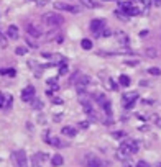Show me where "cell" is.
<instances>
[{"label": "cell", "instance_id": "cell-21", "mask_svg": "<svg viewBox=\"0 0 161 167\" xmlns=\"http://www.w3.org/2000/svg\"><path fill=\"white\" fill-rule=\"evenodd\" d=\"M0 74H3V75H10V77H15V74H17V72H15V69H2V71H0Z\"/></svg>", "mask_w": 161, "mask_h": 167}, {"label": "cell", "instance_id": "cell-11", "mask_svg": "<svg viewBox=\"0 0 161 167\" xmlns=\"http://www.w3.org/2000/svg\"><path fill=\"white\" fill-rule=\"evenodd\" d=\"M115 36H117V39H118V43L122 44V46H127L128 44V36L123 33V31H117Z\"/></svg>", "mask_w": 161, "mask_h": 167}, {"label": "cell", "instance_id": "cell-19", "mask_svg": "<svg viewBox=\"0 0 161 167\" xmlns=\"http://www.w3.org/2000/svg\"><path fill=\"white\" fill-rule=\"evenodd\" d=\"M80 46H82V49H92V41L91 39H82V41H80Z\"/></svg>", "mask_w": 161, "mask_h": 167}, {"label": "cell", "instance_id": "cell-6", "mask_svg": "<svg viewBox=\"0 0 161 167\" xmlns=\"http://www.w3.org/2000/svg\"><path fill=\"white\" fill-rule=\"evenodd\" d=\"M15 159H17L18 167H28V157H26V152L23 149L15 151Z\"/></svg>", "mask_w": 161, "mask_h": 167}, {"label": "cell", "instance_id": "cell-29", "mask_svg": "<svg viewBox=\"0 0 161 167\" xmlns=\"http://www.w3.org/2000/svg\"><path fill=\"white\" fill-rule=\"evenodd\" d=\"M108 87H110L112 90H118V85H117V84H115V82H114V80H112V79L108 80Z\"/></svg>", "mask_w": 161, "mask_h": 167}, {"label": "cell", "instance_id": "cell-10", "mask_svg": "<svg viewBox=\"0 0 161 167\" xmlns=\"http://www.w3.org/2000/svg\"><path fill=\"white\" fill-rule=\"evenodd\" d=\"M26 30H28V35H31V36H35V38H39V36L43 35V31L39 30L36 25H28L26 26Z\"/></svg>", "mask_w": 161, "mask_h": 167}, {"label": "cell", "instance_id": "cell-20", "mask_svg": "<svg viewBox=\"0 0 161 167\" xmlns=\"http://www.w3.org/2000/svg\"><path fill=\"white\" fill-rule=\"evenodd\" d=\"M102 108H104V112H105V115H108V116L112 115V105H110V102H108V100L102 105Z\"/></svg>", "mask_w": 161, "mask_h": 167}, {"label": "cell", "instance_id": "cell-14", "mask_svg": "<svg viewBox=\"0 0 161 167\" xmlns=\"http://www.w3.org/2000/svg\"><path fill=\"white\" fill-rule=\"evenodd\" d=\"M63 162H64V159L61 154H54L53 157H51V164H53L54 167H59V165H63Z\"/></svg>", "mask_w": 161, "mask_h": 167}, {"label": "cell", "instance_id": "cell-22", "mask_svg": "<svg viewBox=\"0 0 161 167\" xmlns=\"http://www.w3.org/2000/svg\"><path fill=\"white\" fill-rule=\"evenodd\" d=\"M7 44H9V39H7V36L0 31V46L2 48H7Z\"/></svg>", "mask_w": 161, "mask_h": 167}, {"label": "cell", "instance_id": "cell-30", "mask_svg": "<svg viewBox=\"0 0 161 167\" xmlns=\"http://www.w3.org/2000/svg\"><path fill=\"white\" fill-rule=\"evenodd\" d=\"M3 107H5V95L0 92V108H3Z\"/></svg>", "mask_w": 161, "mask_h": 167}, {"label": "cell", "instance_id": "cell-26", "mask_svg": "<svg viewBox=\"0 0 161 167\" xmlns=\"http://www.w3.org/2000/svg\"><path fill=\"white\" fill-rule=\"evenodd\" d=\"M50 144H53V146H56V148H58V146H61V141L58 139V138H50Z\"/></svg>", "mask_w": 161, "mask_h": 167}, {"label": "cell", "instance_id": "cell-35", "mask_svg": "<svg viewBox=\"0 0 161 167\" xmlns=\"http://www.w3.org/2000/svg\"><path fill=\"white\" fill-rule=\"evenodd\" d=\"M125 64H128V66H135V64H138V61H125Z\"/></svg>", "mask_w": 161, "mask_h": 167}, {"label": "cell", "instance_id": "cell-32", "mask_svg": "<svg viewBox=\"0 0 161 167\" xmlns=\"http://www.w3.org/2000/svg\"><path fill=\"white\" fill-rule=\"evenodd\" d=\"M136 167H150V164H148L146 161H140L138 164H136Z\"/></svg>", "mask_w": 161, "mask_h": 167}, {"label": "cell", "instance_id": "cell-38", "mask_svg": "<svg viewBox=\"0 0 161 167\" xmlns=\"http://www.w3.org/2000/svg\"><path fill=\"white\" fill-rule=\"evenodd\" d=\"M155 167H161V162H156V164H155Z\"/></svg>", "mask_w": 161, "mask_h": 167}, {"label": "cell", "instance_id": "cell-13", "mask_svg": "<svg viewBox=\"0 0 161 167\" xmlns=\"http://www.w3.org/2000/svg\"><path fill=\"white\" fill-rule=\"evenodd\" d=\"M7 35H9L10 39H18V28L15 25H10L9 26V31H7Z\"/></svg>", "mask_w": 161, "mask_h": 167}, {"label": "cell", "instance_id": "cell-4", "mask_svg": "<svg viewBox=\"0 0 161 167\" xmlns=\"http://www.w3.org/2000/svg\"><path fill=\"white\" fill-rule=\"evenodd\" d=\"M136 100H138V93H136V92H130V93H125V95H123L122 103H123V107H125L127 110H130V108H133V105L136 103Z\"/></svg>", "mask_w": 161, "mask_h": 167}, {"label": "cell", "instance_id": "cell-25", "mask_svg": "<svg viewBox=\"0 0 161 167\" xmlns=\"http://www.w3.org/2000/svg\"><path fill=\"white\" fill-rule=\"evenodd\" d=\"M26 51H28L26 48H23V46H18V48H17V51H15V52H17L18 56H25V54H26Z\"/></svg>", "mask_w": 161, "mask_h": 167}, {"label": "cell", "instance_id": "cell-1", "mask_svg": "<svg viewBox=\"0 0 161 167\" xmlns=\"http://www.w3.org/2000/svg\"><path fill=\"white\" fill-rule=\"evenodd\" d=\"M43 22H45L48 26H59V25H63L64 18L61 15L54 13V12H48V13L43 15Z\"/></svg>", "mask_w": 161, "mask_h": 167}, {"label": "cell", "instance_id": "cell-18", "mask_svg": "<svg viewBox=\"0 0 161 167\" xmlns=\"http://www.w3.org/2000/svg\"><path fill=\"white\" fill-rule=\"evenodd\" d=\"M118 84L122 85V87H128V85H130V77L128 75H120V79H118Z\"/></svg>", "mask_w": 161, "mask_h": 167}, {"label": "cell", "instance_id": "cell-9", "mask_svg": "<svg viewBox=\"0 0 161 167\" xmlns=\"http://www.w3.org/2000/svg\"><path fill=\"white\" fill-rule=\"evenodd\" d=\"M91 82V79H89V75H79V79L76 80V87L79 89V90H82L84 87H87Z\"/></svg>", "mask_w": 161, "mask_h": 167}, {"label": "cell", "instance_id": "cell-40", "mask_svg": "<svg viewBox=\"0 0 161 167\" xmlns=\"http://www.w3.org/2000/svg\"><path fill=\"white\" fill-rule=\"evenodd\" d=\"M155 2H156V5H158V3H159V0H155Z\"/></svg>", "mask_w": 161, "mask_h": 167}, {"label": "cell", "instance_id": "cell-3", "mask_svg": "<svg viewBox=\"0 0 161 167\" xmlns=\"http://www.w3.org/2000/svg\"><path fill=\"white\" fill-rule=\"evenodd\" d=\"M82 164L87 165V167H102V161H100V159L95 156V154L89 152V154H86V156H84Z\"/></svg>", "mask_w": 161, "mask_h": 167}, {"label": "cell", "instance_id": "cell-15", "mask_svg": "<svg viewBox=\"0 0 161 167\" xmlns=\"http://www.w3.org/2000/svg\"><path fill=\"white\" fill-rule=\"evenodd\" d=\"M80 5H84L86 8H97L99 3L95 0H80Z\"/></svg>", "mask_w": 161, "mask_h": 167}, {"label": "cell", "instance_id": "cell-23", "mask_svg": "<svg viewBox=\"0 0 161 167\" xmlns=\"http://www.w3.org/2000/svg\"><path fill=\"white\" fill-rule=\"evenodd\" d=\"M66 74H67V66H66V62H63L59 66V75H66Z\"/></svg>", "mask_w": 161, "mask_h": 167}, {"label": "cell", "instance_id": "cell-34", "mask_svg": "<svg viewBox=\"0 0 161 167\" xmlns=\"http://www.w3.org/2000/svg\"><path fill=\"white\" fill-rule=\"evenodd\" d=\"M87 126H89L87 121H80V123H79V128H87Z\"/></svg>", "mask_w": 161, "mask_h": 167}, {"label": "cell", "instance_id": "cell-33", "mask_svg": "<svg viewBox=\"0 0 161 167\" xmlns=\"http://www.w3.org/2000/svg\"><path fill=\"white\" fill-rule=\"evenodd\" d=\"M26 41H28V44H30V48H38V44H36V43H33V41H31L30 38H28Z\"/></svg>", "mask_w": 161, "mask_h": 167}, {"label": "cell", "instance_id": "cell-39", "mask_svg": "<svg viewBox=\"0 0 161 167\" xmlns=\"http://www.w3.org/2000/svg\"><path fill=\"white\" fill-rule=\"evenodd\" d=\"M123 167H132V165H130V164H125V165H123Z\"/></svg>", "mask_w": 161, "mask_h": 167}, {"label": "cell", "instance_id": "cell-5", "mask_svg": "<svg viewBox=\"0 0 161 167\" xmlns=\"http://www.w3.org/2000/svg\"><path fill=\"white\" fill-rule=\"evenodd\" d=\"M104 26H105V22H104L102 18H97V20H92V22H91V31L95 36L100 35V31H102Z\"/></svg>", "mask_w": 161, "mask_h": 167}, {"label": "cell", "instance_id": "cell-24", "mask_svg": "<svg viewBox=\"0 0 161 167\" xmlns=\"http://www.w3.org/2000/svg\"><path fill=\"white\" fill-rule=\"evenodd\" d=\"M148 72H150L151 75H161V71L158 67H150V69H148Z\"/></svg>", "mask_w": 161, "mask_h": 167}, {"label": "cell", "instance_id": "cell-16", "mask_svg": "<svg viewBox=\"0 0 161 167\" xmlns=\"http://www.w3.org/2000/svg\"><path fill=\"white\" fill-rule=\"evenodd\" d=\"M61 133L64 136H69V138H74L76 136V128H71V126H64L61 129Z\"/></svg>", "mask_w": 161, "mask_h": 167}, {"label": "cell", "instance_id": "cell-2", "mask_svg": "<svg viewBox=\"0 0 161 167\" xmlns=\"http://www.w3.org/2000/svg\"><path fill=\"white\" fill-rule=\"evenodd\" d=\"M120 148H122L123 151H127V152L128 154H130V156H132V154H136V152H138V142H136L135 139H130V138H127V139H123L122 141V146H120Z\"/></svg>", "mask_w": 161, "mask_h": 167}, {"label": "cell", "instance_id": "cell-27", "mask_svg": "<svg viewBox=\"0 0 161 167\" xmlns=\"http://www.w3.org/2000/svg\"><path fill=\"white\" fill-rule=\"evenodd\" d=\"M146 56H148V58H156V49L148 48V49H146Z\"/></svg>", "mask_w": 161, "mask_h": 167}, {"label": "cell", "instance_id": "cell-36", "mask_svg": "<svg viewBox=\"0 0 161 167\" xmlns=\"http://www.w3.org/2000/svg\"><path fill=\"white\" fill-rule=\"evenodd\" d=\"M53 103H58V105H61V103H63V100H61V99H56V97H53Z\"/></svg>", "mask_w": 161, "mask_h": 167}, {"label": "cell", "instance_id": "cell-31", "mask_svg": "<svg viewBox=\"0 0 161 167\" xmlns=\"http://www.w3.org/2000/svg\"><path fill=\"white\" fill-rule=\"evenodd\" d=\"M12 103H13V99H12V95H9V97H7V103H5V107H7V108H10V107H12Z\"/></svg>", "mask_w": 161, "mask_h": 167}, {"label": "cell", "instance_id": "cell-7", "mask_svg": "<svg viewBox=\"0 0 161 167\" xmlns=\"http://www.w3.org/2000/svg\"><path fill=\"white\" fill-rule=\"evenodd\" d=\"M35 99V87L33 85H28L22 90V100L23 102H31Z\"/></svg>", "mask_w": 161, "mask_h": 167}, {"label": "cell", "instance_id": "cell-12", "mask_svg": "<svg viewBox=\"0 0 161 167\" xmlns=\"http://www.w3.org/2000/svg\"><path fill=\"white\" fill-rule=\"evenodd\" d=\"M115 156H117V159H120V161H128V159H130V154H128L127 151H123L122 148L117 149Z\"/></svg>", "mask_w": 161, "mask_h": 167}, {"label": "cell", "instance_id": "cell-41", "mask_svg": "<svg viewBox=\"0 0 161 167\" xmlns=\"http://www.w3.org/2000/svg\"><path fill=\"white\" fill-rule=\"evenodd\" d=\"M159 125H161V121H159Z\"/></svg>", "mask_w": 161, "mask_h": 167}, {"label": "cell", "instance_id": "cell-8", "mask_svg": "<svg viewBox=\"0 0 161 167\" xmlns=\"http://www.w3.org/2000/svg\"><path fill=\"white\" fill-rule=\"evenodd\" d=\"M54 8H56V10L71 12V13H77V12H79V7H74V5H67V3H63V2H56V3H54Z\"/></svg>", "mask_w": 161, "mask_h": 167}, {"label": "cell", "instance_id": "cell-28", "mask_svg": "<svg viewBox=\"0 0 161 167\" xmlns=\"http://www.w3.org/2000/svg\"><path fill=\"white\" fill-rule=\"evenodd\" d=\"M114 138H115V139H122V138H125V133H123V131H115Z\"/></svg>", "mask_w": 161, "mask_h": 167}, {"label": "cell", "instance_id": "cell-17", "mask_svg": "<svg viewBox=\"0 0 161 167\" xmlns=\"http://www.w3.org/2000/svg\"><path fill=\"white\" fill-rule=\"evenodd\" d=\"M94 100L97 102V103L100 105V107H102V105L107 102V97L104 95V93H95V95H94Z\"/></svg>", "mask_w": 161, "mask_h": 167}, {"label": "cell", "instance_id": "cell-37", "mask_svg": "<svg viewBox=\"0 0 161 167\" xmlns=\"http://www.w3.org/2000/svg\"><path fill=\"white\" fill-rule=\"evenodd\" d=\"M110 35H112L110 30H104V33H102V36H110Z\"/></svg>", "mask_w": 161, "mask_h": 167}]
</instances>
